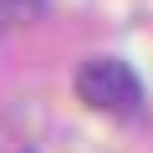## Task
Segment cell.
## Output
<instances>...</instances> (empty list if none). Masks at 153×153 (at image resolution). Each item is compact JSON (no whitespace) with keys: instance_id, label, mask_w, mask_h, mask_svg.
Here are the masks:
<instances>
[{"instance_id":"6da1fadb","label":"cell","mask_w":153,"mask_h":153,"mask_svg":"<svg viewBox=\"0 0 153 153\" xmlns=\"http://www.w3.org/2000/svg\"><path fill=\"white\" fill-rule=\"evenodd\" d=\"M76 97L107 117H138L143 112V82L123 56H87L76 71Z\"/></svg>"}]
</instances>
